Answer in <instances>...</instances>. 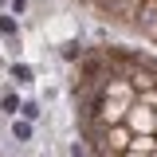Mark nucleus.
Here are the masks:
<instances>
[{"mask_svg":"<svg viewBox=\"0 0 157 157\" xmlns=\"http://www.w3.org/2000/svg\"><path fill=\"white\" fill-rule=\"evenodd\" d=\"M28 4H32V0H12V12H16V16H24V12H28Z\"/></svg>","mask_w":157,"mask_h":157,"instance_id":"nucleus-7","label":"nucleus"},{"mask_svg":"<svg viewBox=\"0 0 157 157\" xmlns=\"http://www.w3.org/2000/svg\"><path fill=\"white\" fill-rule=\"evenodd\" d=\"M0 36H4V39L20 36V24H16V16H0Z\"/></svg>","mask_w":157,"mask_h":157,"instance_id":"nucleus-5","label":"nucleus"},{"mask_svg":"<svg viewBox=\"0 0 157 157\" xmlns=\"http://www.w3.org/2000/svg\"><path fill=\"white\" fill-rule=\"evenodd\" d=\"M20 102H24V98H16L12 90H8V94L0 98V110H4V114H12V118H16V114H20Z\"/></svg>","mask_w":157,"mask_h":157,"instance_id":"nucleus-4","label":"nucleus"},{"mask_svg":"<svg viewBox=\"0 0 157 157\" xmlns=\"http://www.w3.org/2000/svg\"><path fill=\"white\" fill-rule=\"evenodd\" d=\"M36 137V126L28 122V118H12V141H20V145H28Z\"/></svg>","mask_w":157,"mask_h":157,"instance_id":"nucleus-1","label":"nucleus"},{"mask_svg":"<svg viewBox=\"0 0 157 157\" xmlns=\"http://www.w3.org/2000/svg\"><path fill=\"white\" fill-rule=\"evenodd\" d=\"M39 114H43V110H39V102H36V98L20 102V118H28V122H39Z\"/></svg>","mask_w":157,"mask_h":157,"instance_id":"nucleus-3","label":"nucleus"},{"mask_svg":"<svg viewBox=\"0 0 157 157\" xmlns=\"http://www.w3.org/2000/svg\"><path fill=\"white\" fill-rule=\"evenodd\" d=\"M8 75L16 78L20 86H32V78H36V71H32V67H28L24 59H12V67H8Z\"/></svg>","mask_w":157,"mask_h":157,"instance_id":"nucleus-2","label":"nucleus"},{"mask_svg":"<svg viewBox=\"0 0 157 157\" xmlns=\"http://www.w3.org/2000/svg\"><path fill=\"white\" fill-rule=\"evenodd\" d=\"M63 59H82V43H78V39L63 43Z\"/></svg>","mask_w":157,"mask_h":157,"instance_id":"nucleus-6","label":"nucleus"}]
</instances>
